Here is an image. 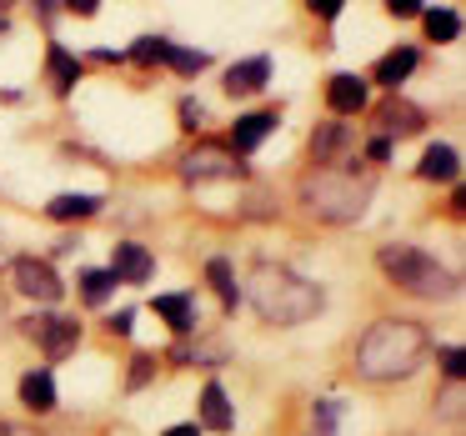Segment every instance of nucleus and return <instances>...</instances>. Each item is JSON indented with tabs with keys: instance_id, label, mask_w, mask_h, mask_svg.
I'll list each match as a JSON object with an SVG mask.
<instances>
[{
	"instance_id": "18",
	"label": "nucleus",
	"mask_w": 466,
	"mask_h": 436,
	"mask_svg": "<svg viewBox=\"0 0 466 436\" xmlns=\"http://www.w3.org/2000/svg\"><path fill=\"white\" fill-rule=\"evenodd\" d=\"M456 171H461V156H456L451 146H431V151L421 156V176H426V181H456Z\"/></svg>"
},
{
	"instance_id": "2",
	"label": "nucleus",
	"mask_w": 466,
	"mask_h": 436,
	"mask_svg": "<svg viewBox=\"0 0 466 436\" xmlns=\"http://www.w3.org/2000/svg\"><path fill=\"white\" fill-rule=\"evenodd\" d=\"M426 331L416 321H376L356 346V371L366 381H401L421 366Z\"/></svg>"
},
{
	"instance_id": "17",
	"label": "nucleus",
	"mask_w": 466,
	"mask_h": 436,
	"mask_svg": "<svg viewBox=\"0 0 466 436\" xmlns=\"http://www.w3.org/2000/svg\"><path fill=\"white\" fill-rule=\"evenodd\" d=\"M151 311L161 316V321L171 326V331H181V336L196 326V316H191V296H156Z\"/></svg>"
},
{
	"instance_id": "33",
	"label": "nucleus",
	"mask_w": 466,
	"mask_h": 436,
	"mask_svg": "<svg viewBox=\"0 0 466 436\" xmlns=\"http://www.w3.org/2000/svg\"><path fill=\"white\" fill-rule=\"evenodd\" d=\"M181 116H186V126H191V131H196V121H201L206 111H201V106H196V101H186V106H181Z\"/></svg>"
},
{
	"instance_id": "20",
	"label": "nucleus",
	"mask_w": 466,
	"mask_h": 436,
	"mask_svg": "<svg viewBox=\"0 0 466 436\" xmlns=\"http://www.w3.org/2000/svg\"><path fill=\"white\" fill-rule=\"evenodd\" d=\"M206 276H211V286L221 291V306H226V311H236V301H241V296H236V276H231V266H226V261H211V266H206Z\"/></svg>"
},
{
	"instance_id": "30",
	"label": "nucleus",
	"mask_w": 466,
	"mask_h": 436,
	"mask_svg": "<svg viewBox=\"0 0 466 436\" xmlns=\"http://www.w3.org/2000/svg\"><path fill=\"white\" fill-rule=\"evenodd\" d=\"M391 15L396 21H411V15H421V0H391Z\"/></svg>"
},
{
	"instance_id": "6",
	"label": "nucleus",
	"mask_w": 466,
	"mask_h": 436,
	"mask_svg": "<svg viewBox=\"0 0 466 436\" xmlns=\"http://www.w3.org/2000/svg\"><path fill=\"white\" fill-rule=\"evenodd\" d=\"M21 326H25L31 341L46 346V356H66L81 341V321H66V316H31V321H21Z\"/></svg>"
},
{
	"instance_id": "8",
	"label": "nucleus",
	"mask_w": 466,
	"mask_h": 436,
	"mask_svg": "<svg viewBox=\"0 0 466 436\" xmlns=\"http://www.w3.org/2000/svg\"><path fill=\"white\" fill-rule=\"evenodd\" d=\"M116 281H131V286H146L151 281V251L136 241H121L116 246V266H111Z\"/></svg>"
},
{
	"instance_id": "36",
	"label": "nucleus",
	"mask_w": 466,
	"mask_h": 436,
	"mask_svg": "<svg viewBox=\"0 0 466 436\" xmlns=\"http://www.w3.org/2000/svg\"><path fill=\"white\" fill-rule=\"evenodd\" d=\"M5 31H11V15H5V11H0V35H5Z\"/></svg>"
},
{
	"instance_id": "21",
	"label": "nucleus",
	"mask_w": 466,
	"mask_h": 436,
	"mask_svg": "<svg viewBox=\"0 0 466 436\" xmlns=\"http://www.w3.org/2000/svg\"><path fill=\"white\" fill-rule=\"evenodd\" d=\"M111 291H116V276H111V271H81V296H86L91 306H101Z\"/></svg>"
},
{
	"instance_id": "5",
	"label": "nucleus",
	"mask_w": 466,
	"mask_h": 436,
	"mask_svg": "<svg viewBox=\"0 0 466 436\" xmlns=\"http://www.w3.org/2000/svg\"><path fill=\"white\" fill-rule=\"evenodd\" d=\"M11 281H15V291L21 296H31V301H61V276L51 271L46 261H35V256H15V266H11Z\"/></svg>"
},
{
	"instance_id": "26",
	"label": "nucleus",
	"mask_w": 466,
	"mask_h": 436,
	"mask_svg": "<svg viewBox=\"0 0 466 436\" xmlns=\"http://www.w3.org/2000/svg\"><path fill=\"white\" fill-rule=\"evenodd\" d=\"M436 411L451 416V421L461 416V381H451V386H446V396H436Z\"/></svg>"
},
{
	"instance_id": "4",
	"label": "nucleus",
	"mask_w": 466,
	"mask_h": 436,
	"mask_svg": "<svg viewBox=\"0 0 466 436\" xmlns=\"http://www.w3.org/2000/svg\"><path fill=\"white\" fill-rule=\"evenodd\" d=\"M376 261H381V271L411 296H426V301H446V296H456V276L446 271L441 261H431L426 251H416V246H401V241L381 246Z\"/></svg>"
},
{
	"instance_id": "31",
	"label": "nucleus",
	"mask_w": 466,
	"mask_h": 436,
	"mask_svg": "<svg viewBox=\"0 0 466 436\" xmlns=\"http://www.w3.org/2000/svg\"><path fill=\"white\" fill-rule=\"evenodd\" d=\"M366 156H371V161H391V141H386V136H376V141L366 146Z\"/></svg>"
},
{
	"instance_id": "32",
	"label": "nucleus",
	"mask_w": 466,
	"mask_h": 436,
	"mask_svg": "<svg viewBox=\"0 0 466 436\" xmlns=\"http://www.w3.org/2000/svg\"><path fill=\"white\" fill-rule=\"evenodd\" d=\"M131 326H136V311H121V316H111V331H116V336H131Z\"/></svg>"
},
{
	"instance_id": "14",
	"label": "nucleus",
	"mask_w": 466,
	"mask_h": 436,
	"mask_svg": "<svg viewBox=\"0 0 466 436\" xmlns=\"http://www.w3.org/2000/svg\"><path fill=\"white\" fill-rule=\"evenodd\" d=\"M21 406H31V411H56V381H51V371H31V376H21Z\"/></svg>"
},
{
	"instance_id": "9",
	"label": "nucleus",
	"mask_w": 466,
	"mask_h": 436,
	"mask_svg": "<svg viewBox=\"0 0 466 436\" xmlns=\"http://www.w3.org/2000/svg\"><path fill=\"white\" fill-rule=\"evenodd\" d=\"M266 81H271V61H266V56L236 61L231 71H226V91H231V96H251V91H261Z\"/></svg>"
},
{
	"instance_id": "27",
	"label": "nucleus",
	"mask_w": 466,
	"mask_h": 436,
	"mask_svg": "<svg viewBox=\"0 0 466 436\" xmlns=\"http://www.w3.org/2000/svg\"><path fill=\"white\" fill-rule=\"evenodd\" d=\"M336 416H341V401H316V426H321V436H331Z\"/></svg>"
},
{
	"instance_id": "34",
	"label": "nucleus",
	"mask_w": 466,
	"mask_h": 436,
	"mask_svg": "<svg viewBox=\"0 0 466 436\" xmlns=\"http://www.w3.org/2000/svg\"><path fill=\"white\" fill-rule=\"evenodd\" d=\"M0 436H41V431H31V426H11V421H0Z\"/></svg>"
},
{
	"instance_id": "1",
	"label": "nucleus",
	"mask_w": 466,
	"mask_h": 436,
	"mask_svg": "<svg viewBox=\"0 0 466 436\" xmlns=\"http://www.w3.org/2000/svg\"><path fill=\"white\" fill-rule=\"evenodd\" d=\"M246 301H251V311L261 316L266 326H301V321H311V316H321L326 296H321V286H311L306 276L261 261L246 276Z\"/></svg>"
},
{
	"instance_id": "37",
	"label": "nucleus",
	"mask_w": 466,
	"mask_h": 436,
	"mask_svg": "<svg viewBox=\"0 0 466 436\" xmlns=\"http://www.w3.org/2000/svg\"><path fill=\"white\" fill-rule=\"evenodd\" d=\"M0 331H5V296H0Z\"/></svg>"
},
{
	"instance_id": "24",
	"label": "nucleus",
	"mask_w": 466,
	"mask_h": 436,
	"mask_svg": "<svg viewBox=\"0 0 466 436\" xmlns=\"http://www.w3.org/2000/svg\"><path fill=\"white\" fill-rule=\"evenodd\" d=\"M206 61H211V56H206V51H181V46H171V56H166V66H176V71H181V76H196V71H201Z\"/></svg>"
},
{
	"instance_id": "22",
	"label": "nucleus",
	"mask_w": 466,
	"mask_h": 436,
	"mask_svg": "<svg viewBox=\"0 0 466 436\" xmlns=\"http://www.w3.org/2000/svg\"><path fill=\"white\" fill-rule=\"evenodd\" d=\"M171 56V41L166 35H141V41L131 46V61H141V66H156V61H166Z\"/></svg>"
},
{
	"instance_id": "38",
	"label": "nucleus",
	"mask_w": 466,
	"mask_h": 436,
	"mask_svg": "<svg viewBox=\"0 0 466 436\" xmlns=\"http://www.w3.org/2000/svg\"><path fill=\"white\" fill-rule=\"evenodd\" d=\"M0 261H5V241H0Z\"/></svg>"
},
{
	"instance_id": "35",
	"label": "nucleus",
	"mask_w": 466,
	"mask_h": 436,
	"mask_svg": "<svg viewBox=\"0 0 466 436\" xmlns=\"http://www.w3.org/2000/svg\"><path fill=\"white\" fill-rule=\"evenodd\" d=\"M166 436H201V431H196V426H171Z\"/></svg>"
},
{
	"instance_id": "3",
	"label": "nucleus",
	"mask_w": 466,
	"mask_h": 436,
	"mask_svg": "<svg viewBox=\"0 0 466 436\" xmlns=\"http://www.w3.org/2000/svg\"><path fill=\"white\" fill-rule=\"evenodd\" d=\"M371 201V181L356 171H336V166H321L301 181V206L321 221H356Z\"/></svg>"
},
{
	"instance_id": "23",
	"label": "nucleus",
	"mask_w": 466,
	"mask_h": 436,
	"mask_svg": "<svg viewBox=\"0 0 466 436\" xmlns=\"http://www.w3.org/2000/svg\"><path fill=\"white\" fill-rule=\"evenodd\" d=\"M456 31H461L456 11H426V35L431 41H456Z\"/></svg>"
},
{
	"instance_id": "28",
	"label": "nucleus",
	"mask_w": 466,
	"mask_h": 436,
	"mask_svg": "<svg viewBox=\"0 0 466 436\" xmlns=\"http://www.w3.org/2000/svg\"><path fill=\"white\" fill-rule=\"evenodd\" d=\"M461 361H466L461 346H446V351H441V371L451 376V381H461Z\"/></svg>"
},
{
	"instance_id": "16",
	"label": "nucleus",
	"mask_w": 466,
	"mask_h": 436,
	"mask_svg": "<svg viewBox=\"0 0 466 436\" xmlns=\"http://www.w3.org/2000/svg\"><path fill=\"white\" fill-rule=\"evenodd\" d=\"M101 211V196H56L51 206H46V216H51V221H86V216H96Z\"/></svg>"
},
{
	"instance_id": "10",
	"label": "nucleus",
	"mask_w": 466,
	"mask_h": 436,
	"mask_svg": "<svg viewBox=\"0 0 466 436\" xmlns=\"http://www.w3.org/2000/svg\"><path fill=\"white\" fill-rule=\"evenodd\" d=\"M326 101H331V111H341V116L366 111V81H361V76H331Z\"/></svg>"
},
{
	"instance_id": "11",
	"label": "nucleus",
	"mask_w": 466,
	"mask_h": 436,
	"mask_svg": "<svg viewBox=\"0 0 466 436\" xmlns=\"http://www.w3.org/2000/svg\"><path fill=\"white\" fill-rule=\"evenodd\" d=\"M276 131V116L271 111H256V116H241V121H236V131H231V146L236 151H256V146L266 141V136Z\"/></svg>"
},
{
	"instance_id": "19",
	"label": "nucleus",
	"mask_w": 466,
	"mask_h": 436,
	"mask_svg": "<svg viewBox=\"0 0 466 436\" xmlns=\"http://www.w3.org/2000/svg\"><path fill=\"white\" fill-rule=\"evenodd\" d=\"M51 76H56V91H71L81 81V66L66 56V46H51Z\"/></svg>"
},
{
	"instance_id": "29",
	"label": "nucleus",
	"mask_w": 466,
	"mask_h": 436,
	"mask_svg": "<svg viewBox=\"0 0 466 436\" xmlns=\"http://www.w3.org/2000/svg\"><path fill=\"white\" fill-rule=\"evenodd\" d=\"M151 371H156L151 356H136V361H131V386H146V381H151Z\"/></svg>"
},
{
	"instance_id": "7",
	"label": "nucleus",
	"mask_w": 466,
	"mask_h": 436,
	"mask_svg": "<svg viewBox=\"0 0 466 436\" xmlns=\"http://www.w3.org/2000/svg\"><path fill=\"white\" fill-rule=\"evenodd\" d=\"M181 176L186 181H221V176H241V161L226 146H201L181 161Z\"/></svg>"
},
{
	"instance_id": "13",
	"label": "nucleus",
	"mask_w": 466,
	"mask_h": 436,
	"mask_svg": "<svg viewBox=\"0 0 466 436\" xmlns=\"http://www.w3.org/2000/svg\"><path fill=\"white\" fill-rule=\"evenodd\" d=\"M201 426H211V431H231L236 416H231V401H226L221 381H211L201 391Z\"/></svg>"
},
{
	"instance_id": "12",
	"label": "nucleus",
	"mask_w": 466,
	"mask_h": 436,
	"mask_svg": "<svg viewBox=\"0 0 466 436\" xmlns=\"http://www.w3.org/2000/svg\"><path fill=\"white\" fill-rule=\"evenodd\" d=\"M416 61H421V56H416V46H401V51L381 56V61H376V86H391V91H396V86L416 71Z\"/></svg>"
},
{
	"instance_id": "15",
	"label": "nucleus",
	"mask_w": 466,
	"mask_h": 436,
	"mask_svg": "<svg viewBox=\"0 0 466 436\" xmlns=\"http://www.w3.org/2000/svg\"><path fill=\"white\" fill-rule=\"evenodd\" d=\"M376 121H381L391 136H416V131H421V111L406 106V101H386L381 111H376Z\"/></svg>"
},
{
	"instance_id": "25",
	"label": "nucleus",
	"mask_w": 466,
	"mask_h": 436,
	"mask_svg": "<svg viewBox=\"0 0 466 436\" xmlns=\"http://www.w3.org/2000/svg\"><path fill=\"white\" fill-rule=\"evenodd\" d=\"M346 141V131H341V126H326V131H316V141H311V151H316V161H331V151H336V146H341Z\"/></svg>"
}]
</instances>
